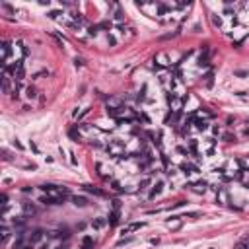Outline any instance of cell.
<instances>
[{
    "label": "cell",
    "instance_id": "6da1fadb",
    "mask_svg": "<svg viewBox=\"0 0 249 249\" xmlns=\"http://www.w3.org/2000/svg\"><path fill=\"white\" fill-rule=\"evenodd\" d=\"M167 103H169V109L173 111V113H179L183 107V99H179L175 93H167Z\"/></svg>",
    "mask_w": 249,
    "mask_h": 249
},
{
    "label": "cell",
    "instance_id": "7a4b0ae2",
    "mask_svg": "<svg viewBox=\"0 0 249 249\" xmlns=\"http://www.w3.org/2000/svg\"><path fill=\"white\" fill-rule=\"evenodd\" d=\"M107 152H109V154H113V156H119V158H123V146H121L117 140H111V142H109V146H107Z\"/></svg>",
    "mask_w": 249,
    "mask_h": 249
},
{
    "label": "cell",
    "instance_id": "3957f363",
    "mask_svg": "<svg viewBox=\"0 0 249 249\" xmlns=\"http://www.w3.org/2000/svg\"><path fill=\"white\" fill-rule=\"evenodd\" d=\"M208 45H203V51H200V57H199V66H208L210 64V60H208Z\"/></svg>",
    "mask_w": 249,
    "mask_h": 249
},
{
    "label": "cell",
    "instance_id": "277c9868",
    "mask_svg": "<svg viewBox=\"0 0 249 249\" xmlns=\"http://www.w3.org/2000/svg\"><path fill=\"white\" fill-rule=\"evenodd\" d=\"M39 203H43V204H49V206H53V204H62L59 199L51 197V195H43V197L39 199Z\"/></svg>",
    "mask_w": 249,
    "mask_h": 249
},
{
    "label": "cell",
    "instance_id": "5b68a950",
    "mask_svg": "<svg viewBox=\"0 0 249 249\" xmlns=\"http://www.w3.org/2000/svg\"><path fill=\"white\" fill-rule=\"evenodd\" d=\"M27 240H29L31 243H39L41 240H43V230H33V232L29 234Z\"/></svg>",
    "mask_w": 249,
    "mask_h": 249
},
{
    "label": "cell",
    "instance_id": "8992f818",
    "mask_svg": "<svg viewBox=\"0 0 249 249\" xmlns=\"http://www.w3.org/2000/svg\"><path fill=\"white\" fill-rule=\"evenodd\" d=\"M189 187H193L197 193H204L206 187H208V183H206V181H197V183H191Z\"/></svg>",
    "mask_w": 249,
    "mask_h": 249
},
{
    "label": "cell",
    "instance_id": "52a82bcc",
    "mask_svg": "<svg viewBox=\"0 0 249 249\" xmlns=\"http://www.w3.org/2000/svg\"><path fill=\"white\" fill-rule=\"evenodd\" d=\"M179 169H181L183 173H193V171H199V167L197 166H193V163H181V166H179Z\"/></svg>",
    "mask_w": 249,
    "mask_h": 249
},
{
    "label": "cell",
    "instance_id": "ba28073f",
    "mask_svg": "<svg viewBox=\"0 0 249 249\" xmlns=\"http://www.w3.org/2000/svg\"><path fill=\"white\" fill-rule=\"evenodd\" d=\"M72 203L76 204V206H80V208H84V206H88V199H86V197H78V195H74V197H72Z\"/></svg>",
    "mask_w": 249,
    "mask_h": 249
},
{
    "label": "cell",
    "instance_id": "9c48e42d",
    "mask_svg": "<svg viewBox=\"0 0 249 249\" xmlns=\"http://www.w3.org/2000/svg\"><path fill=\"white\" fill-rule=\"evenodd\" d=\"M2 92L10 93V74L8 72H4V76H2Z\"/></svg>",
    "mask_w": 249,
    "mask_h": 249
},
{
    "label": "cell",
    "instance_id": "30bf717a",
    "mask_svg": "<svg viewBox=\"0 0 249 249\" xmlns=\"http://www.w3.org/2000/svg\"><path fill=\"white\" fill-rule=\"evenodd\" d=\"M82 249H93V237L92 236H84L82 237Z\"/></svg>",
    "mask_w": 249,
    "mask_h": 249
},
{
    "label": "cell",
    "instance_id": "8fae6325",
    "mask_svg": "<svg viewBox=\"0 0 249 249\" xmlns=\"http://www.w3.org/2000/svg\"><path fill=\"white\" fill-rule=\"evenodd\" d=\"M154 60H156L160 66H167V64H169V62H167V55H166V53H158Z\"/></svg>",
    "mask_w": 249,
    "mask_h": 249
},
{
    "label": "cell",
    "instance_id": "7c38bea8",
    "mask_svg": "<svg viewBox=\"0 0 249 249\" xmlns=\"http://www.w3.org/2000/svg\"><path fill=\"white\" fill-rule=\"evenodd\" d=\"M162 189H163V183H162V181H158V183L154 185V189H152V191H150V199H156V197H158V195H160V193H162Z\"/></svg>",
    "mask_w": 249,
    "mask_h": 249
},
{
    "label": "cell",
    "instance_id": "4fadbf2b",
    "mask_svg": "<svg viewBox=\"0 0 249 249\" xmlns=\"http://www.w3.org/2000/svg\"><path fill=\"white\" fill-rule=\"evenodd\" d=\"M84 191H88V193H92V195H97V197H103V195H105L101 189L92 187V185H84Z\"/></svg>",
    "mask_w": 249,
    "mask_h": 249
},
{
    "label": "cell",
    "instance_id": "5bb4252c",
    "mask_svg": "<svg viewBox=\"0 0 249 249\" xmlns=\"http://www.w3.org/2000/svg\"><path fill=\"white\" fill-rule=\"evenodd\" d=\"M179 218V216H177ZM177 218H171V220H167L166 224H167V228H171V230H179L181 228V220H177Z\"/></svg>",
    "mask_w": 249,
    "mask_h": 249
},
{
    "label": "cell",
    "instance_id": "9a60e30c",
    "mask_svg": "<svg viewBox=\"0 0 249 249\" xmlns=\"http://www.w3.org/2000/svg\"><path fill=\"white\" fill-rule=\"evenodd\" d=\"M140 228H144V222H134V224H130L129 228H125L123 234H129V232H132V230H140Z\"/></svg>",
    "mask_w": 249,
    "mask_h": 249
},
{
    "label": "cell",
    "instance_id": "2e32d148",
    "mask_svg": "<svg viewBox=\"0 0 249 249\" xmlns=\"http://www.w3.org/2000/svg\"><path fill=\"white\" fill-rule=\"evenodd\" d=\"M195 125H197L199 130H206L208 129V123H206L204 119H199V117H195Z\"/></svg>",
    "mask_w": 249,
    "mask_h": 249
},
{
    "label": "cell",
    "instance_id": "e0dca14e",
    "mask_svg": "<svg viewBox=\"0 0 249 249\" xmlns=\"http://www.w3.org/2000/svg\"><path fill=\"white\" fill-rule=\"evenodd\" d=\"M204 84H206V88H212V84H214V72H212V70L206 72V76H204Z\"/></svg>",
    "mask_w": 249,
    "mask_h": 249
},
{
    "label": "cell",
    "instance_id": "ac0fdd59",
    "mask_svg": "<svg viewBox=\"0 0 249 249\" xmlns=\"http://www.w3.org/2000/svg\"><path fill=\"white\" fill-rule=\"evenodd\" d=\"M109 224L111 226H117L119 224V210H113V212L109 214Z\"/></svg>",
    "mask_w": 249,
    "mask_h": 249
},
{
    "label": "cell",
    "instance_id": "d6986e66",
    "mask_svg": "<svg viewBox=\"0 0 249 249\" xmlns=\"http://www.w3.org/2000/svg\"><path fill=\"white\" fill-rule=\"evenodd\" d=\"M25 95H27L29 99H35L37 97V90L33 86H27V88H25Z\"/></svg>",
    "mask_w": 249,
    "mask_h": 249
},
{
    "label": "cell",
    "instance_id": "ffe728a7",
    "mask_svg": "<svg viewBox=\"0 0 249 249\" xmlns=\"http://www.w3.org/2000/svg\"><path fill=\"white\" fill-rule=\"evenodd\" d=\"M24 78H25V70H24V64H22V66L18 68V70H16V80H18V82H22Z\"/></svg>",
    "mask_w": 249,
    "mask_h": 249
},
{
    "label": "cell",
    "instance_id": "44dd1931",
    "mask_svg": "<svg viewBox=\"0 0 249 249\" xmlns=\"http://www.w3.org/2000/svg\"><path fill=\"white\" fill-rule=\"evenodd\" d=\"M24 210H25V214H31V216L37 212L35 206H33V204H29V203H24Z\"/></svg>",
    "mask_w": 249,
    "mask_h": 249
},
{
    "label": "cell",
    "instance_id": "7402d4cb",
    "mask_svg": "<svg viewBox=\"0 0 249 249\" xmlns=\"http://www.w3.org/2000/svg\"><path fill=\"white\" fill-rule=\"evenodd\" d=\"M68 134H70V138H74V140H80V138H82V134H80V130H78V126H76V129H70V132H68Z\"/></svg>",
    "mask_w": 249,
    "mask_h": 249
},
{
    "label": "cell",
    "instance_id": "603a6c76",
    "mask_svg": "<svg viewBox=\"0 0 249 249\" xmlns=\"http://www.w3.org/2000/svg\"><path fill=\"white\" fill-rule=\"evenodd\" d=\"M92 226L95 228V230H99V228H103V226H105V220H103V218H95V220L92 222Z\"/></svg>",
    "mask_w": 249,
    "mask_h": 249
},
{
    "label": "cell",
    "instance_id": "cb8c5ba5",
    "mask_svg": "<svg viewBox=\"0 0 249 249\" xmlns=\"http://www.w3.org/2000/svg\"><path fill=\"white\" fill-rule=\"evenodd\" d=\"M234 249H249V240H243V241H237Z\"/></svg>",
    "mask_w": 249,
    "mask_h": 249
},
{
    "label": "cell",
    "instance_id": "d4e9b609",
    "mask_svg": "<svg viewBox=\"0 0 249 249\" xmlns=\"http://www.w3.org/2000/svg\"><path fill=\"white\" fill-rule=\"evenodd\" d=\"M189 152H191L193 156H197V140H191V142H189Z\"/></svg>",
    "mask_w": 249,
    "mask_h": 249
},
{
    "label": "cell",
    "instance_id": "484cf974",
    "mask_svg": "<svg viewBox=\"0 0 249 249\" xmlns=\"http://www.w3.org/2000/svg\"><path fill=\"white\" fill-rule=\"evenodd\" d=\"M8 237H10V230H8V226H4L2 228V243H6Z\"/></svg>",
    "mask_w": 249,
    "mask_h": 249
},
{
    "label": "cell",
    "instance_id": "4316f807",
    "mask_svg": "<svg viewBox=\"0 0 249 249\" xmlns=\"http://www.w3.org/2000/svg\"><path fill=\"white\" fill-rule=\"evenodd\" d=\"M212 24L216 25V27H220V25H222V18H220V16H216V14H212Z\"/></svg>",
    "mask_w": 249,
    "mask_h": 249
},
{
    "label": "cell",
    "instance_id": "83f0119b",
    "mask_svg": "<svg viewBox=\"0 0 249 249\" xmlns=\"http://www.w3.org/2000/svg\"><path fill=\"white\" fill-rule=\"evenodd\" d=\"M177 152H179V154H187V156H189V150H187L185 146H177Z\"/></svg>",
    "mask_w": 249,
    "mask_h": 249
},
{
    "label": "cell",
    "instance_id": "f1b7e54d",
    "mask_svg": "<svg viewBox=\"0 0 249 249\" xmlns=\"http://www.w3.org/2000/svg\"><path fill=\"white\" fill-rule=\"evenodd\" d=\"M97 29H99L97 25H92V27H90L88 31H90V35H97Z\"/></svg>",
    "mask_w": 249,
    "mask_h": 249
},
{
    "label": "cell",
    "instance_id": "f546056e",
    "mask_svg": "<svg viewBox=\"0 0 249 249\" xmlns=\"http://www.w3.org/2000/svg\"><path fill=\"white\" fill-rule=\"evenodd\" d=\"M60 16V12H57V10H53V12H49V18H53V20H57Z\"/></svg>",
    "mask_w": 249,
    "mask_h": 249
},
{
    "label": "cell",
    "instance_id": "4dcf8cb0",
    "mask_svg": "<svg viewBox=\"0 0 249 249\" xmlns=\"http://www.w3.org/2000/svg\"><path fill=\"white\" fill-rule=\"evenodd\" d=\"M12 97H14V99H18V97H20V90H18V86L12 90Z\"/></svg>",
    "mask_w": 249,
    "mask_h": 249
},
{
    "label": "cell",
    "instance_id": "1f68e13d",
    "mask_svg": "<svg viewBox=\"0 0 249 249\" xmlns=\"http://www.w3.org/2000/svg\"><path fill=\"white\" fill-rule=\"evenodd\" d=\"M130 241H132V237H125V240H121L117 245H126V243H130Z\"/></svg>",
    "mask_w": 249,
    "mask_h": 249
},
{
    "label": "cell",
    "instance_id": "d6a6232c",
    "mask_svg": "<svg viewBox=\"0 0 249 249\" xmlns=\"http://www.w3.org/2000/svg\"><path fill=\"white\" fill-rule=\"evenodd\" d=\"M199 212H189V214H185V218H199Z\"/></svg>",
    "mask_w": 249,
    "mask_h": 249
},
{
    "label": "cell",
    "instance_id": "836d02e7",
    "mask_svg": "<svg viewBox=\"0 0 249 249\" xmlns=\"http://www.w3.org/2000/svg\"><path fill=\"white\" fill-rule=\"evenodd\" d=\"M150 183H152V181H150V179H144V181H142V183H140V189H146V187H148V185H150Z\"/></svg>",
    "mask_w": 249,
    "mask_h": 249
},
{
    "label": "cell",
    "instance_id": "e575fe53",
    "mask_svg": "<svg viewBox=\"0 0 249 249\" xmlns=\"http://www.w3.org/2000/svg\"><path fill=\"white\" fill-rule=\"evenodd\" d=\"M236 76H240V78H245V76H247V72H245V70H237V72H236Z\"/></svg>",
    "mask_w": 249,
    "mask_h": 249
},
{
    "label": "cell",
    "instance_id": "d590c367",
    "mask_svg": "<svg viewBox=\"0 0 249 249\" xmlns=\"http://www.w3.org/2000/svg\"><path fill=\"white\" fill-rule=\"evenodd\" d=\"M99 27H101V29H111V24H109V22H103Z\"/></svg>",
    "mask_w": 249,
    "mask_h": 249
},
{
    "label": "cell",
    "instance_id": "8d00e7d4",
    "mask_svg": "<svg viewBox=\"0 0 249 249\" xmlns=\"http://www.w3.org/2000/svg\"><path fill=\"white\" fill-rule=\"evenodd\" d=\"M70 163H72V166H76V163H78V160L74 158V152H70Z\"/></svg>",
    "mask_w": 249,
    "mask_h": 249
},
{
    "label": "cell",
    "instance_id": "74e56055",
    "mask_svg": "<svg viewBox=\"0 0 249 249\" xmlns=\"http://www.w3.org/2000/svg\"><path fill=\"white\" fill-rule=\"evenodd\" d=\"M162 162H163V166H169V160H167L166 154H162Z\"/></svg>",
    "mask_w": 249,
    "mask_h": 249
},
{
    "label": "cell",
    "instance_id": "f35d334b",
    "mask_svg": "<svg viewBox=\"0 0 249 249\" xmlns=\"http://www.w3.org/2000/svg\"><path fill=\"white\" fill-rule=\"evenodd\" d=\"M185 204H187L185 200H179V203H175V204H173V208H179V206H185Z\"/></svg>",
    "mask_w": 249,
    "mask_h": 249
},
{
    "label": "cell",
    "instance_id": "ab89813d",
    "mask_svg": "<svg viewBox=\"0 0 249 249\" xmlns=\"http://www.w3.org/2000/svg\"><path fill=\"white\" fill-rule=\"evenodd\" d=\"M111 187H113V189H117V191H121V185H119V181H113V183H111Z\"/></svg>",
    "mask_w": 249,
    "mask_h": 249
},
{
    "label": "cell",
    "instance_id": "60d3db41",
    "mask_svg": "<svg viewBox=\"0 0 249 249\" xmlns=\"http://www.w3.org/2000/svg\"><path fill=\"white\" fill-rule=\"evenodd\" d=\"M14 144H16V148H18V150H24V146H22V142H18V140H14Z\"/></svg>",
    "mask_w": 249,
    "mask_h": 249
},
{
    "label": "cell",
    "instance_id": "b9f144b4",
    "mask_svg": "<svg viewBox=\"0 0 249 249\" xmlns=\"http://www.w3.org/2000/svg\"><path fill=\"white\" fill-rule=\"evenodd\" d=\"M29 146H31V150H33V152H35V154H37V152H39V148H37V146L33 144V142H31V144H29Z\"/></svg>",
    "mask_w": 249,
    "mask_h": 249
},
{
    "label": "cell",
    "instance_id": "7bdbcfd3",
    "mask_svg": "<svg viewBox=\"0 0 249 249\" xmlns=\"http://www.w3.org/2000/svg\"><path fill=\"white\" fill-rule=\"evenodd\" d=\"M107 41H109V45H115V37H111V35H109V37H107Z\"/></svg>",
    "mask_w": 249,
    "mask_h": 249
},
{
    "label": "cell",
    "instance_id": "ee69618b",
    "mask_svg": "<svg viewBox=\"0 0 249 249\" xmlns=\"http://www.w3.org/2000/svg\"><path fill=\"white\" fill-rule=\"evenodd\" d=\"M88 111H90V109H84V111H82V113H80V115H78V119H82V117H84V115H88Z\"/></svg>",
    "mask_w": 249,
    "mask_h": 249
},
{
    "label": "cell",
    "instance_id": "f6af8a7d",
    "mask_svg": "<svg viewBox=\"0 0 249 249\" xmlns=\"http://www.w3.org/2000/svg\"><path fill=\"white\" fill-rule=\"evenodd\" d=\"M74 62H76V66H82V64H84V60H82V59H76Z\"/></svg>",
    "mask_w": 249,
    "mask_h": 249
},
{
    "label": "cell",
    "instance_id": "bcb514c9",
    "mask_svg": "<svg viewBox=\"0 0 249 249\" xmlns=\"http://www.w3.org/2000/svg\"><path fill=\"white\" fill-rule=\"evenodd\" d=\"M57 249H68V245H60V247H57Z\"/></svg>",
    "mask_w": 249,
    "mask_h": 249
},
{
    "label": "cell",
    "instance_id": "7dc6e473",
    "mask_svg": "<svg viewBox=\"0 0 249 249\" xmlns=\"http://www.w3.org/2000/svg\"><path fill=\"white\" fill-rule=\"evenodd\" d=\"M41 249H49V245H41Z\"/></svg>",
    "mask_w": 249,
    "mask_h": 249
},
{
    "label": "cell",
    "instance_id": "c3c4849f",
    "mask_svg": "<svg viewBox=\"0 0 249 249\" xmlns=\"http://www.w3.org/2000/svg\"><path fill=\"white\" fill-rule=\"evenodd\" d=\"M208 249H214V247H208Z\"/></svg>",
    "mask_w": 249,
    "mask_h": 249
}]
</instances>
